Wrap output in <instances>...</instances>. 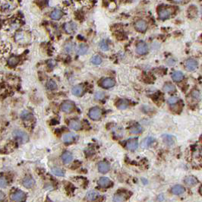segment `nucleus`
I'll return each instance as SVG.
<instances>
[{"mask_svg":"<svg viewBox=\"0 0 202 202\" xmlns=\"http://www.w3.org/2000/svg\"><path fill=\"white\" fill-rule=\"evenodd\" d=\"M138 142L137 139H131L127 143V148L130 151H134L138 148Z\"/></svg>","mask_w":202,"mask_h":202,"instance_id":"nucleus-15","label":"nucleus"},{"mask_svg":"<svg viewBox=\"0 0 202 202\" xmlns=\"http://www.w3.org/2000/svg\"><path fill=\"white\" fill-rule=\"evenodd\" d=\"M64 49L65 51L66 52V53H72L74 50V49H75V45H74V44H72V43H68V44H66L65 45Z\"/></svg>","mask_w":202,"mask_h":202,"instance_id":"nucleus-28","label":"nucleus"},{"mask_svg":"<svg viewBox=\"0 0 202 202\" xmlns=\"http://www.w3.org/2000/svg\"><path fill=\"white\" fill-rule=\"evenodd\" d=\"M153 138H151V137H149V138H145V139L144 140L143 143H142V146H143L144 147H149L151 144L153 143Z\"/></svg>","mask_w":202,"mask_h":202,"instance_id":"nucleus-30","label":"nucleus"},{"mask_svg":"<svg viewBox=\"0 0 202 202\" xmlns=\"http://www.w3.org/2000/svg\"><path fill=\"white\" fill-rule=\"evenodd\" d=\"M99 195H99V193L97 191L92 190V191H90L87 192L86 198H87V199L88 201H94L98 198Z\"/></svg>","mask_w":202,"mask_h":202,"instance_id":"nucleus-21","label":"nucleus"},{"mask_svg":"<svg viewBox=\"0 0 202 202\" xmlns=\"http://www.w3.org/2000/svg\"><path fill=\"white\" fill-rule=\"evenodd\" d=\"M91 63L94 65H100L102 63V59L100 56L95 55L91 58Z\"/></svg>","mask_w":202,"mask_h":202,"instance_id":"nucleus-29","label":"nucleus"},{"mask_svg":"<svg viewBox=\"0 0 202 202\" xmlns=\"http://www.w3.org/2000/svg\"><path fill=\"white\" fill-rule=\"evenodd\" d=\"M95 97H96V99H97V100H102L104 97V94L102 92L96 93V95H95Z\"/></svg>","mask_w":202,"mask_h":202,"instance_id":"nucleus-41","label":"nucleus"},{"mask_svg":"<svg viewBox=\"0 0 202 202\" xmlns=\"http://www.w3.org/2000/svg\"><path fill=\"white\" fill-rule=\"evenodd\" d=\"M142 132V129L140 126H134L130 129V132L132 134H139Z\"/></svg>","mask_w":202,"mask_h":202,"instance_id":"nucleus-35","label":"nucleus"},{"mask_svg":"<svg viewBox=\"0 0 202 202\" xmlns=\"http://www.w3.org/2000/svg\"><path fill=\"white\" fill-rule=\"evenodd\" d=\"M52 172H53V173L54 174V175H56V176H65L64 172H63V170H60V169H59V168L53 169V170H52Z\"/></svg>","mask_w":202,"mask_h":202,"instance_id":"nucleus-32","label":"nucleus"},{"mask_svg":"<svg viewBox=\"0 0 202 202\" xmlns=\"http://www.w3.org/2000/svg\"><path fill=\"white\" fill-rule=\"evenodd\" d=\"M62 160H63L64 163L68 164V163H69L72 160V154L70 152H68V151L64 152L63 153V155H62Z\"/></svg>","mask_w":202,"mask_h":202,"instance_id":"nucleus-18","label":"nucleus"},{"mask_svg":"<svg viewBox=\"0 0 202 202\" xmlns=\"http://www.w3.org/2000/svg\"><path fill=\"white\" fill-rule=\"evenodd\" d=\"M163 141H165V143L168 145H172V144L174 143V139L173 137L171 135H168V134H166V135H163Z\"/></svg>","mask_w":202,"mask_h":202,"instance_id":"nucleus-27","label":"nucleus"},{"mask_svg":"<svg viewBox=\"0 0 202 202\" xmlns=\"http://www.w3.org/2000/svg\"><path fill=\"white\" fill-rule=\"evenodd\" d=\"M19 63V59L18 57L16 56H11L9 59H8V64L11 67H15V65H17L18 63Z\"/></svg>","mask_w":202,"mask_h":202,"instance_id":"nucleus-25","label":"nucleus"},{"mask_svg":"<svg viewBox=\"0 0 202 202\" xmlns=\"http://www.w3.org/2000/svg\"><path fill=\"white\" fill-rule=\"evenodd\" d=\"M134 28L138 32H145L147 28V23L144 20H138L134 24Z\"/></svg>","mask_w":202,"mask_h":202,"instance_id":"nucleus-2","label":"nucleus"},{"mask_svg":"<svg viewBox=\"0 0 202 202\" xmlns=\"http://www.w3.org/2000/svg\"><path fill=\"white\" fill-rule=\"evenodd\" d=\"M163 91L167 93H172L176 91V87L172 84L166 83L163 85Z\"/></svg>","mask_w":202,"mask_h":202,"instance_id":"nucleus-24","label":"nucleus"},{"mask_svg":"<svg viewBox=\"0 0 202 202\" xmlns=\"http://www.w3.org/2000/svg\"><path fill=\"white\" fill-rule=\"evenodd\" d=\"M127 106H128V104H127V103L125 102V100H123L119 101V103H117V107L120 110H125L127 108Z\"/></svg>","mask_w":202,"mask_h":202,"instance_id":"nucleus-33","label":"nucleus"},{"mask_svg":"<svg viewBox=\"0 0 202 202\" xmlns=\"http://www.w3.org/2000/svg\"><path fill=\"white\" fill-rule=\"evenodd\" d=\"M102 115V110L99 107H94L89 111V116L93 120H98Z\"/></svg>","mask_w":202,"mask_h":202,"instance_id":"nucleus-1","label":"nucleus"},{"mask_svg":"<svg viewBox=\"0 0 202 202\" xmlns=\"http://www.w3.org/2000/svg\"><path fill=\"white\" fill-rule=\"evenodd\" d=\"M113 201H125V198L122 194H117V195H114Z\"/></svg>","mask_w":202,"mask_h":202,"instance_id":"nucleus-34","label":"nucleus"},{"mask_svg":"<svg viewBox=\"0 0 202 202\" xmlns=\"http://www.w3.org/2000/svg\"><path fill=\"white\" fill-rule=\"evenodd\" d=\"M200 194L202 195V186H201L200 188Z\"/></svg>","mask_w":202,"mask_h":202,"instance_id":"nucleus-46","label":"nucleus"},{"mask_svg":"<svg viewBox=\"0 0 202 202\" xmlns=\"http://www.w3.org/2000/svg\"><path fill=\"white\" fill-rule=\"evenodd\" d=\"M8 185V182L5 177H0V187L6 188Z\"/></svg>","mask_w":202,"mask_h":202,"instance_id":"nucleus-39","label":"nucleus"},{"mask_svg":"<svg viewBox=\"0 0 202 202\" xmlns=\"http://www.w3.org/2000/svg\"><path fill=\"white\" fill-rule=\"evenodd\" d=\"M192 95H193V96H194V97L197 98V97H198V96H199V93L198 92V91H193V92H192Z\"/></svg>","mask_w":202,"mask_h":202,"instance_id":"nucleus-43","label":"nucleus"},{"mask_svg":"<svg viewBox=\"0 0 202 202\" xmlns=\"http://www.w3.org/2000/svg\"><path fill=\"white\" fill-rule=\"evenodd\" d=\"M74 103L70 101V100H66L62 104V110L65 113H70L74 109Z\"/></svg>","mask_w":202,"mask_h":202,"instance_id":"nucleus-8","label":"nucleus"},{"mask_svg":"<svg viewBox=\"0 0 202 202\" xmlns=\"http://www.w3.org/2000/svg\"><path fill=\"white\" fill-rule=\"evenodd\" d=\"M31 117H32V115L28 111H25L21 113V118L23 119H30Z\"/></svg>","mask_w":202,"mask_h":202,"instance_id":"nucleus-37","label":"nucleus"},{"mask_svg":"<svg viewBox=\"0 0 202 202\" xmlns=\"http://www.w3.org/2000/svg\"><path fill=\"white\" fill-rule=\"evenodd\" d=\"M198 67V62L194 59H189L185 62V68L189 71H194Z\"/></svg>","mask_w":202,"mask_h":202,"instance_id":"nucleus-7","label":"nucleus"},{"mask_svg":"<svg viewBox=\"0 0 202 202\" xmlns=\"http://www.w3.org/2000/svg\"><path fill=\"white\" fill-rule=\"evenodd\" d=\"M83 91H84V89H83V87H82V86H81V85H77V86H75V87L72 88V94H73L75 96H79L82 94Z\"/></svg>","mask_w":202,"mask_h":202,"instance_id":"nucleus-23","label":"nucleus"},{"mask_svg":"<svg viewBox=\"0 0 202 202\" xmlns=\"http://www.w3.org/2000/svg\"><path fill=\"white\" fill-rule=\"evenodd\" d=\"M48 65H51V66L53 67L56 65V62L55 61H53V60H50V61H49V63H48Z\"/></svg>","mask_w":202,"mask_h":202,"instance_id":"nucleus-44","label":"nucleus"},{"mask_svg":"<svg viewBox=\"0 0 202 202\" xmlns=\"http://www.w3.org/2000/svg\"><path fill=\"white\" fill-rule=\"evenodd\" d=\"M46 87H47L48 90H54V89L56 88L57 84L56 83V81H53V80L48 81L46 83Z\"/></svg>","mask_w":202,"mask_h":202,"instance_id":"nucleus-31","label":"nucleus"},{"mask_svg":"<svg viewBox=\"0 0 202 202\" xmlns=\"http://www.w3.org/2000/svg\"><path fill=\"white\" fill-rule=\"evenodd\" d=\"M25 34H24V33L23 32H19L18 34H16V37H15V39H16V40L18 42H21V41H24L25 40Z\"/></svg>","mask_w":202,"mask_h":202,"instance_id":"nucleus-36","label":"nucleus"},{"mask_svg":"<svg viewBox=\"0 0 202 202\" xmlns=\"http://www.w3.org/2000/svg\"><path fill=\"white\" fill-rule=\"evenodd\" d=\"M111 184H112V182L110 181V179H108V178H106V177L100 178V179L98 180V185H100V187H102V188L109 187Z\"/></svg>","mask_w":202,"mask_h":202,"instance_id":"nucleus-14","label":"nucleus"},{"mask_svg":"<svg viewBox=\"0 0 202 202\" xmlns=\"http://www.w3.org/2000/svg\"><path fill=\"white\" fill-rule=\"evenodd\" d=\"M171 15V11L169 8H161L158 12L159 18L161 20H166V19L169 18Z\"/></svg>","mask_w":202,"mask_h":202,"instance_id":"nucleus-9","label":"nucleus"},{"mask_svg":"<svg viewBox=\"0 0 202 202\" xmlns=\"http://www.w3.org/2000/svg\"><path fill=\"white\" fill-rule=\"evenodd\" d=\"M184 182L187 185H189V186H193V185H196L198 183V179L195 176H187L184 180Z\"/></svg>","mask_w":202,"mask_h":202,"instance_id":"nucleus-16","label":"nucleus"},{"mask_svg":"<svg viewBox=\"0 0 202 202\" xmlns=\"http://www.w3.org/2000/svg\"><path fill=\"white\" fill-rule=\"evenodd\" d=\"M201 15H202V8H201Z\"/></svg>","mask_w":202,"mask_h":202,"instance_id":"nucleus-47","label":"nucleus"},{"mask_svg":"<svg viewBox=\"0 0 202 202\" xmlns=\"http://www.w3.org/2000/svg\"><path fill=\"white\" fill-rule=\"evenodd\" d=\"M5 198H6V195H5V194H4L2 191H0V201H3L4 199H5Z\"/></svg>","mask_w":202,"mask_h":202,"instance_id":"nucleus-42","label":"nucleus"},{"mask_svg":"<svg viewBox=\"0 0 202 202\" xmlns=\"http://www.w3.org/2000/svg\"><path fill=\"white\" fill-rule=\"evenodd\" d=\"M147 50H148V47H147V45L144 43V42H140L139 44L137 45V47H136V52L139 55H144L147 53Z\"/></svg>","mask_w":202,"mask_h":202,"instance_id":"nucleus-5","label":"nucleus"},{"mask_svg":"<svg viewBox=\"0 0 202 202\" xmlns=\"http://www.w3.org/2000/svg\"><path fill=\"white\" fill-rule=\"evenodd\" d=\"M172 78L174 81L179 82V81H181L183 79L184 75L182 72H179V71H176V72H174L172 74Z\"/></svg>","mask_w":202,"mask_h":202,"instance_id":"nucleus-19","label":"nucleus"},{"mask_svg":"<svg viewBox=\"0 0 202 202\" xmlns=\"http://www.w3.org/2000/svg\"><path fill=\"white\" fill-rule=\"evenodd\" d=\"M171 191H172V193L173 194V195H182V194H183V193L185 192V188H184L182 185H176L172 188Z\"/></svg>","mask_w":202,"mask_h":202,"instance_id":"nucleus-12","label":"nucleus"},{"mask_svg":"<svg viewBox=\"0 0 202 202\" xmlns=\"http://www.w3.org/2000/svg\"><path fill=\"white\" fill-rule=\"evenodd\" d=\"M177 102H178V98L177 97H176V96H172V97H170V98L168 100V103L170 104H171V105L176 104Z\"/></svg>","mask_w":202,"mask_h":202,"instance_id":"nucleus-40","label":"nucleus"},{"mask_svg":"<svg viewBox=\"0 0 202 202\" xmlns=\"http://www.w3.org/2000/svg\"><path fill=\"white\" fill-rule=\"evenodd\" d=\"M75 135L74 133L68 132L63 135V140L65 143H71L75 140Z\"/></svg>","mask_w":202,"mask_h":202,"instance_id":"nucleus-17","label":"nucleus"},{"mask_svg":"<svg viewBox=\"0 0 202 202\" xmlns=\"http://www.w3.org/2000/svg\"><path fill=\"white\" fill-rule=\"evenodd\" d=\"M13 135L15 138H19L23 143H26V142L28 141V135L22 131L15 130L13 132Z\"/></svg>","mask_w":202,"mask_h":202,"instance_id":"nucleus-4","label":"nucleus"},{"mask_svg":"<svg viewBox=\"0 0 202 202\" xmlns=\"http://www.w3.org/2000/svg\"><path fill=\"white\" fill-rule=\"evenodd\" d=\"M185 1V0H172V2H176V3H182Z\"/></svg>","mask_w":202,"mask_h":202,"instance_id":"nucleus-45","label":"nucleus"},{"mask_svg":"<svg viewBox=\"0 0 202 202\" xmlns=\"http://www.w3.org/2000/svg\"><path fill=\"white\" fill-rule=\"evenodd\" d=\"M23 185L25 186L27 189H31L35 185V181H34V179L30 177H27L25 178V179L23 180Z\"/></svg>","mask_w":202,"mask_h":202,"instance_id":"nucleus-13","label":"nucleus"},{"mask_svg":"<svg viewBox=\"0 0 202 202\" xmlns=\"http://www.w3.org/2000/svg\"><path fill=\"white\" fill-rule=\"evenodd\" d=\"M110 169V164L106 162H100L98 164V170L101 173H106Z\"/></svg>","mask_w":202,"mask_h":202,"instance_id":"nucleus-10","label":"nucleus"},{"mask_svg":"<svg viewBox=\"0 0 202 202\" xmlns=\"http://www.w3.org/2000/svg\"><path fill=\"white\" fill-rule=\"evenodd\" d=\"M63 12L59 9H56L54 11H52L51 15H50V18L53 20H59L61 18L63 17Z\"/></svg>","mask_w":202,"mask_h":202,"instance_id":"nucleus-22","label":"nucleus"},{"mask_svg":"<svg viewBox=\"0 0 202 202\" xmlns=\"http://www.w3.org/2000/svg\"><path fill=\"white\" fill-rule=\"evenodd\" d=\"M115 84V80L111 78V77L104 78V79L101 81V86H102L103 87H104V88H110V87H113Z\"/></svg>","mask_w":202,"mask_h":202,"instance_id":"nucleus-6","label":"nucleus"},{"mask_svg":"<svg viewBox=\"0 0 202 202\" xmlns=\"http://www.w3.org/2000/svg\"><path fill=\"white\" fill-rule=\"evenodd\" d=\"M26 195L22 191H17L11 195V199L14 201H25Z\"/></svg>","mask_w":202,"mask_h":202,"instance_id":"nucleus-3","label":"nucleus"},{"mask_svg":"<svg viewBox=\"0 0 202 202\" xmlns=\"http://www.w3.org/2000/svg\"><path fill=\"white\" fill-rule=\"evenodd\" d=\"M69 127L73 130L77 131L81 129L82 125H81V122L77 121V120H71L69 122Z\"/></svg>","mask_w":202,"mask_h":202,"instance_id":"nucleus-20","label":"nucleus"},{"mask_svg":"<svg viewBox=\"0 0 202 202\" xmlns=\"http://www.w3.org/2000/svg\"><path fill=\"white\" fill-rule=\"evenodd\" d=\"M77 28V25L74 22H68L65 25V30L68 34H72L75 31Z\"/></svg>","mask_w":202,"mask_h":202,"instance_id":"nucleus-11","label":"nucleus"},{"mask_svg":"<svg viewBox=\"0 0 202 202\" xmlns=\"http://www.w3.org/2000/svg\"><path fill=\"white\" fill-rule=\"evenodd\" d=\"M88 50V46L87 45H84V44H81V45L79 46L78 47V50H77V53L79 55H84L86 54Z\"/></svg>","mask_w":202,"mask_h":202,"instance_id":"nucleus-26","label":"nucleus"},{"mask_svg":"<svg viewBox=\"0 0 202 202\" xmlns=\"http://www.w3.org/2000/svg\"><path fill=\"white\" fill-rule=\"evenodd\" d=\"M100 49H102V50H103V51H107L108 49H109V46H108L107 44H106V42L104 41V40L100 42Z\"/></svg>","mask_w":202,"mask_h":202,"instance_id":"nucleus-38","label":"nucleus"}]
</instances>
